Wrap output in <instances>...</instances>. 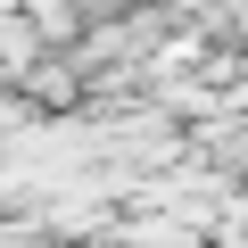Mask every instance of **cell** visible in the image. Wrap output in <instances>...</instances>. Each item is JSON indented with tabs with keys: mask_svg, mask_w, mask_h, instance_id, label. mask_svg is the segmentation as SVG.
<instances>
[{
	"mask_svg": "<svg viewBox=\"0 0 248 248\" xmlns=\"http://www.w3.org/2000/svg\"><path fill=\"white\" fill-rule=\"evenodd\" d=\"M33 33H50V42H75V33H83V17H66V9H33Z\"/></svg>",
	"mask_w": 248,
	"mask_h": 248,
	"instance_id": "cell-1",
	"label": "cell"
}]
</instances>
